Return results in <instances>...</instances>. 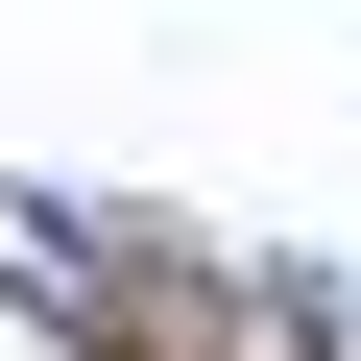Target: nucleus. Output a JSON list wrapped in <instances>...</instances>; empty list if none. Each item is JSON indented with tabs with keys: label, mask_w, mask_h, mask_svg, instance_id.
<instances>
[{
	"label": "nucleus",
	"mask_w": 361,
	"mask_h": 361,
	"mask_svg": "<svg viewBox=\"0 0 361 361\" xmlns=\"http://www.w3.org/2000/svg\"><path fill=\"white\" fill-rule=\"evenodd\" d=\"M73 313H97L121 361H289V289H241V265H169V241L73 265Z\"/></svg>",
	"instance_id": "1"
}]
</instances>
